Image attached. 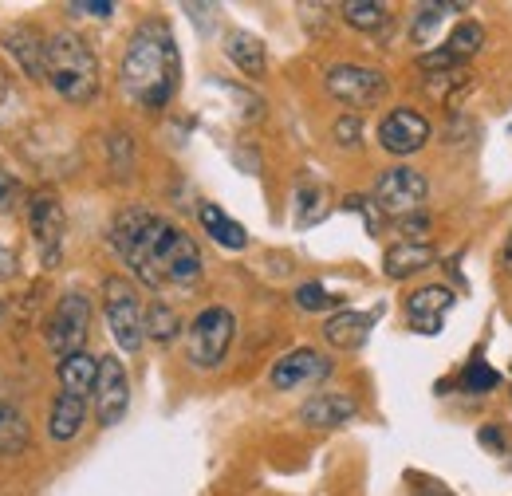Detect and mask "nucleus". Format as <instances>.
<instances>
[{"mask_svg": "<svg viewBox=\"0 0 512 496\" xmlns=\"http://www.w3.org/2000/svg\"><path fill=\"white\" fill-rule=\"evenodd\" d=\"M111 241L123 252L134 276L154 288V292H170V288H193L201 280V252L190 237L170 225L166 217H154L146 209H127L115 229Z\"/></svg>", "mask_w": 512, "mask_h": 496, "instance_id": "obj_1", "label": "nucleus"}, {"mask_svg": "<svg viewBox=\"0 0 512 496\" xmlns=\"http://www.w3.org/2000/svg\"><path fill=\"white\" fill-rule=\"evenodd\" d=\"M178 79H182V60L170 28L162 20H146L130 36L123 56V91L138 107L162 111L178 95Z\"/></svg>", "mask_w": 512, "mask_h": 496, "instance_id": "obj_2", "label": "nucleus"}, {"mask_svg": "<svg viewBox=\"0 0 512 496\" xmlns=\"http://www.w3.org/2000/svg\"><path fill=\"white\" fill-rule=\"evenodd\" d=\"M44 79L64 95L67 103H91L95 91H99V63H95V52H91L75 32H56V36H48Z\"/></svg>", "mask_w": 512, "mask_h": 496, "instance_id": "obj_3", "label": "nucleus"}, {"mask_svg": "<svg viewBox=\"0 0 512 496\" xmlns=\"http://www.w3.org/2000/svg\"><path fill=\"white\" fill-rule=\"evenodd\" d=\"M107 292V323H111V335L123 351H138L142 339H146V315H142V304H138V292L130 288L123 276H111L103 284Z\"/></svg>", "mask_w": 512, "mask_h": 496, "instance_id": "obj_4", "label": "nucleus"}, {"mask_svg": "<svg viewBox=\"0 0 512 496\" xmlns=\"http://www.w3.org/2000/svg\"><path fill=\"white\" fill-rule=\"evenodd\" d=\"M237 335V319L225 308H205L190 327V359L197 367H217Z\"/></svg>", "mask_w": 512, "mask_h": 496, "instance_id": "obj_5", "label": "nucleus"}, {"mask_svg": "<svg viewBox=\"0 0 512 496\" xmlns=\"http://www.w3.org/2000/svg\"><path fill=\"white\" fill-rule=\"evenodd\" d=\"M327 91H331L339 103L363 111V107L383 103L386 75L375 71V67H359V63H335V67L327 71Z\"/></svg>", "mask_w": 512, "mask_h": 496, "instance_id": "obj_6", "label": "nucleus"}, {"mask_svg": "<svg viewBox=\"0 0 512 496\" xmlns=\"http://www.w3.org/2000/svg\"><path fill=\"white\" fill-rule=\"evenodd\" d=\"M87 323H91V304H87V296L67 292L64 300H60V308L52 311V319H48V347H52L60 359L83 351Z\"/></svg>", "mask_w": 512, "mask_h": 496, "instance_id": "obj_7", "label": "nucleus"}, {"mask_svg": "<svg viewBox=\"0 0 512 496\" xmlns=\"http://www.w3.org/2000/svg\"><path fill=\"white\" fill-rule=\"evenodd\" d=\"M426 193H430V186H426V178H422L418 170H410V166H394V170H386L383 178H379L375 201H379V209L390 213V217H410V213L422 209Z\"/></svg>", "mask_w": 512, "mask_h": 496, "instance_id": "obj_8", "label": "nucleus"}, {"mask_svg": "<svg viewBox=\"0 0 512 496\" xmlns=\"http://www.w3.org/2000/svg\"><path fill=\"white\" fill-rule=\"evenodd\" d=\"M379 142H383V150L398 154V158L418 154L430 142V123H426V115H418L410 107H398L379 123Z\"/></svg>", "mask_w": 512, "mask_h": 496, "instance_id": "obj_9", "label": "nucleus"}, {"mask_svg": "<svg viewBox=\"0 0 512 496\" xmlns=\"http://www.w3.org/2000/svg\"><path fill=\"white\" fill-rule=\"evenodd\" d=\"M127 402H130V382L127 371L115 355L99 359V382H95V414L103 426H115L123 414H127Z\"/></svg>", "mask_w": 512, "mask_h": 496, "instance_id": "obj_10", "label": "nucleus"}, {"mask_svg": "<svg viewBox=\"0 0 512 496\" xmlns=\"http://www.w3.org/2000/svg\"><path fill=\"white\" fill-rule=\"evenodd\" d=\"M327 374H331L327 355L312 351V347H300V351H288V355L272 367V386H276V390H300V386L323 382Z\"/></svg>", "mask_w": 512, "mask_h": 496, "instance_id": "obj_11", "label": "nucleus"}, {"mask_svg": "<svg viewBox=\"0 0 512 496\" xmlns=\"http://www.w3.org/2000/svg\"><path fill=\"white\" fill-rule=\"evenodd\" d=\"M449 308H453V292L442 284H430V288H418L410 300H406V319L414 331L422 335H438L442 323H446Z\"/></svg>", "mask_w": 512, "mask_h": 496, "instance_id": "obj_12", "label": "nucleus"}, {"mask_svg": "<svg viewBox=\"0 0 512 496\" xmlns=\"http://www.w3.org/2000/svg\"><path fill=\"white\" fill-rule=\"evenodd\" d=\"M32 237L44 252V260L56 264L60 245H64V209H60V201L52 193H40L32 201Z\"/></svg>", "mask_w": 512, "mask_h": 496, "instance_id": "obj_13", "label": "nucleus"}, {"mask_svg": "<svg viewBox=\"0 0 512 496\" xmlns=\"http://www.w3.org/2000/svg\"><path fill=\"white\" fill-rule=\"evenodd\" d=\"M355 398L335 390V394H312L300 410V422L312 426V430H331V426H343L347 418H355Z\"/></svg>", "mask_w": 512, "mask_h": 496, "instance_id": "obj_14", "label": "nucleus"}, {"mask_svg": "<svg viewBox=\"0 0 512 496\" xmlns=\"http://www.w3.org/2000/svg\"><path fill=\"white\" fill-rule=\"evenodd\" d=\"M371 327H375V315H363V311H339V315L327 319L323 339H327L335 351H359V347L367 343Z\"/></svg>", "mask_w": 512, "mask_h": 496, "instance_id": "obj_15", "label": "nucleus"}, {"mask_svg": "<svg viewBox=\"0 0 512 496\" xmlns=\"http://www.w3.org/2000/svg\"><path fill=\"white\" fill-rule=\"evenodd\" d=\"M430 264H434V248L426 245V241H398V245L386 248L383 260L390 280H406V276H414V272H422Z\"/></svg>", "mask_w": 512, "mask_h": 496, "instance_id": "obj_16", "label": "nucleus"}, {"mask_svg": "<svg viewBox=\"0 0 512 496\" xmlns=\"http://www.w3.org/2000/svg\"><path fill=\"white\" fill-rule=\"evenodd\" d=\"M60 382H64L67 394H79V398H87V394L95 390V382H99V359H91L87 351H75V355H67L64 363H60Z\"/></svg>", "mask_w": 512, "mask_h": 496, "instance_id": "obj_17", "label": "nucleus"}, {"mask_svg": "<svg viewBox=\"0 0 512 496\" xmlns=\"http://www.w3.org/2000/svg\"><path fill=\"white\" fill-rule=\"evenodd\" d=\"M83 418H87V398H79V394H60L56 398V406H52V422H48V430L56 441H71V437L83 430Z\"/></svg>", "mask_w": 512, "mask_h": 496, "instance_id": "obj_18", "label": "nucleus"}, {"mask_svg": "<svg viewBox=\"0 0 512 496\" xmlns=\"http://www.w3.org/2000/svg\"><path fill=\"white\" fill-rule=\"evenodd\" d=\"M197 217H201V229H205V233H209L221 248H245L249 245V233H245L233 217H225L217 205H209V201H205V205L197 209Z\"/></svg>", "mask_w": 512, "mask_h": 496, "instance_id": "obj_19", "label": "nucleus"}, {"mask_svg": "<svg viewBox=\"0 0 512 496\" xmlns=\"http://www.w3.org/2000/svg\"><path fill=\"white\" fill-rule=\"evenodd\" d=\"M8 52L24 63V71L32 79H44V52H48V40L44 36H36L32 28H16L8 36Z\"/></svg>", "mask_w": 512, "mask_h": 496, "instance_id": "obj_20", "label": "nucleus"}, {"mask_svg": "<svg viewBox=\"0 0 512 496\" xmlns=\"http://www.w3.org/2000/svg\"><path fill=\"white\" fill-rule=\"evenodd\" d=\"M225 52H229V60L237 63L245 75H264V44L249 36V32H233L229 40H225Z\"/></svg>", "mask_w": 512, "mask_h": 496, "instance_id": "obj_21", "label": "nucleus"}, {"mask_svg": "<svg viewBox=\"0 0 512 496\" xmlns=\"http://www.w3.org/2000/svg\"><path fill=\"white\" fill-rule=\"evenodd\" d=\"M469 71L465 67H449V71H434L430 79H426V91L430 95H438L446 107H457V99H461V91L469 87Z\"/></svg>", "mask_w": 512, "mask_h": 496, "instance_id": "obj_22", "label": "nucleus"}, {"mask_svg": "<svg viewBox=\"0 0 512 496\" xmlns=\"http://www.w3.org/2000/svg\"><path fill=\"white\" fill-rule=\"evenodd\" d=\"M24 441H28V422H24V414H20L16 406L0 402V453H16V449H24Z\"/></svg>", "mask_w": 512, "mask_h": 496, "instance_id": "obj_23", "label": "nucleus"}, {"mask_svg": "<svg viewBox=\"0 0 512 496\" xmlns=\"http://www.w3.org/2000/svg\"><path fill=\"white\" fill-rule=\"evenodd\" d=\"M485 48V28L481 24H473V20H465L461 28H453V36L446 40V52L453 60H469V56H477Z\"/></svg>", "mask_w": 512, "mask_h": 496, "instance_id": "obj_24", "label": "nucleus"}, {"mask_svg": "<svg viewBox=\"0 0 512 496\" xmlns=\"http://www.w3.org/2000/svg\"><path fill=\"white\" fill-rule=\"evenodd\" d=\"M178 331H182V323H178V311L166 308V304H150V311H146V335H150V339H158V343H170Z\"/></svg>", "mask_w": 512, "mask_h": 496, "instance_id": "obj_25", "label": "nucleus"}, {"mask_svg": "<svg viewBox=\"0 0 512 496\" xmlns=\"http://www.w3.org/2000/svg\"><path fill=\"white\" fill-rule=\"evenodd\" d=\"M343 16H347V24L359 28V32H379V28H386L383 4H343Z\"/></svg>", "mask_w": 512, "mask_h": 496, "instance_id": "obj_26", "label": "nucleus"}, {"mask_svg": "<svg viewBox=\"0 0 512 496\" xmlns=\"http://www.w3.org/2000/svg\"><path fill=\"white\" fill-rule=\"evenodd\" d=\"M497 386H501V374L493 371L489 363H481V359L469 363V371H465V390H469V394H489V390H497Z\"/></svg>", "mask_w": 512, "mask_h": 496, "instance_id": "obj_27", "label": "nucleus"}, {"mask_svg": "<svg viewBox=\"0 0 512 496\" xmlns=\"http://www.w3.org/2000/svg\"><path fill=\"white\" fill-rule=\"evenodd\" d=\"M296 304H300L304 311H323V308H331L335 300L327 296L323 284H300V288H296Z\"/></svg>", "mask_w": 512, "mask_h": 496, "instance_id": "obj_28", "label": "nucleus"}, {"mask_svg": "<svg viewBox=\"0 0 512 496\" xmlns=\"http://www.w3.org/2000/svg\"><path fill=\"white\" fill-rule=\"evenodd\" d=\"M442 8H446V4H434V8H422V12H418V20H414V40H418V44H426V32L438 28V20H442L438 12H442Z\"/></svg>", "mask_w": 512, "mask_h": 496, "instance_id": "obj_29", "label": "nucleus"}, {"mask_svg": "<svg viewBox=\"0 0 512 496\" xmlns=\"http://www.w3.org/2000/svg\"><path fill=\"white\" fill-rule=\"evenodd\" d=\"M71 12H87V16H111V12H115V4H107V0H79V4H71Z\"/></svg>", "mask_w": 512, "mask_h": 496, "instance_id": "obj_30", "label": "nucleus"}, {"mask_svg": "<svg viewBox=\"0 0 512 496\" xmlns=\"http://www.w3.org/2000/svg\"><path fill=\"white\" fill-rule=\"evenodd\" d=\"M335 134H339L343 146H355V142H359V123H355V119H339V123H335Z\"/></svg>", "mask_w": 512, "mask_h": 496, "instance_id": "obj_31", "label": "nucleus"}, {"mask_svg": "<svg viewBox=\"0 0 512 496\" xmlns=\"http://www.w3.org/2000/svg\"><path fill=\"white\" fill-rule=\"evenodd\" d=\"M481 445H485V449H505V434H501V430H497V426H481Z\"/></svg>", "mask_w": 512, "mask_h": 496, "instance_id": "obj_32", "label": "nucleus"}, {"mask_svg": "<svg viewBox=\"0 0 512 496\" xmlns=\"http://www.w3.org/2000/svg\"><path fill=\"white\" fill-rule=\"evenodd\" d=\"M12 272H16V256H12V252H4V248H0V280H8V276H12Z\"/></svg>", "mask_w": 512, "mask_h": 496, "instance_id": "obj_33", "label": "nucleus"}, {"mask_svg": "<svg viewBox=\"0 0 512 496\" xmlns=\"http://www.w3.org/2000/svg\"><path fill=\"white\" fill-rule=\"evenodd\" d=\"M12 197V182H8V174H0V205Z\"/></svg>", "mask_w": 512, "mask_h": 496, "instance_id": "obj_34", "label": "nucleus"}]
</instances>
